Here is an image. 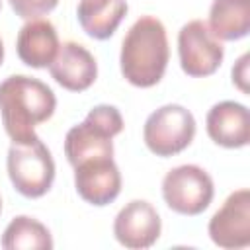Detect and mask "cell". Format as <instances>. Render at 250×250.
Wrapping results in <instances>:
<instances>
[{
  "label": "cell",
  "instance_id": "1",
  "mask_svg": "<svg viewBox=\"0 0 250 250\" xmlns=\"http://www.w3.org/2000/svg\"><path fill=\"white\" fill-rule=\"evenodd\" d=\"M57 107L53 90L31 76L14 74L0 82V115L8 137L14 143L39 139L35 125L47 121Z\"/></svg>",
  "mask_w": 250,
  "mask_h": 250
},
{
  "label": "cell",
  "instance_id": "2",
  "mask_svg": "<svg viewBox=\"0 0 250 250\" xmlns=\"http://www.w3.org/2000/svg\"><path fill=\"white\" fill-rule=\"evenodd\" d=\"M168 57L170 49L162 21L154 16H141L123 39L121 72L133 86L150 88L164 76Z\"/></svg>",
  "mask_w": 250,
  "mask_h": 250
},
{
  "label": "cell",
  "instance_id": "3",
  "mask_svg": "<svg viewBox=\"0 0 250 250\" xmlns=\"http://www.w3.org/2000/svg\"><path fill=\"white\" fill-rule=\"evenodd\" d=\"M123 129V117L113 105H96L80 125H74L64 137V154L70 166L90 158L113 156L111 139Z\"/></svg>",
  "mask_w": 250,
  "mask_h": 250
},
{
  "label": "cell",
  "instance_id": "4",
  "mask_svg": "<svg viewBox=\"0 0 250 250\" xmlns=\"http://www.w3.org/2000/svg\"><path fill=\"white\" fill-rule=\"evenodd\" d=\"M6 166L14 188L23 197H41L53 186L55 162L41 139L31 143H12Z\"/></svg>",
  "mask_w": 250,
  "mask_h": 250
},
{
  "label": "cell",
  "instance_id": "5",
  "mask_svg": "<svg viewBox=\"0 0 250 250\" xmlns=\"http://www.w3.org/2000/svg\"><path fill=\"white\" fill-rule=\"evenodd\" d=\"M195 135V119L189 109L168 104L152 111L143 129V139L148 150L156 156H174L189 146Z\"/></svg>",
  "mask_w": 250,
  "mask_h": 250
},
{
  "label": "cell",
  "instance_id": "6",
  "mask_svg": "<svg viewBox=\"0 0 250 250\" xmlns=\"http://www.w3.org/2000/svg\"><path fill=\"white\" fill-rule=\"evenodd\" d=\"M213 193L215 188L211 176L195 164L172 168L162 180V197L166 205L180 215L193 217L203 213L209 207Z\"/></svg>",
  "mask_w": 250,
  "mask_h": 250
},
{
  "label": "cell",
  "instance_id": "7",
  "mask_svg": "<svg viewBox=\"0 0 250 250\" xmlns=\"http://www.w3.org/2000/svg\"><path fill=\"white\" fill-rule=\"evenodd\" d=\"M178 53L182 70L188 76L201 78L213 74L221 66L225 49L207 21L191 20L178 33Z\"/></svg>",
  "mask_w": 250,
  "mask_h": 250
},
{
  "label": "cell",
  "instance_id": "8",
  "mask_svg": "<svg viewBox=\"0 0 250 250\" xmlns=\"http://www.w3.org/2000/svg\"><path fill=\"white\" fill-rule=\"evenodd\" d=\"M209 236L219 248L238 250L250 244V191H232L209 221Z\"/></svg>",
  "mask_w": 250,
  "mask_h": 250
},
{
  "label": "cell",
  "instance_id": "9",
  "mask_svg": "<svg viewBox=\"0 0 250 250\" xmlns=\"http://www.w3.org/2000/svg\"><path fill=\"white\" fill-rule=\"evenodd\" d=\"M160 217L145 199L129 201L115 217L113 234L117 242L131 250L150 248L160 236Z\"/></svg>",
  "mask_w": 250,
  "mask_h": 250
},
{
  "label": "cell",
  "instance_id": "10",
  "mask_svg": "<svg viewBox=\"0 0 250 250\" xmlns=\"http://www.w3.org/2000/svg\"><path fill=\"white\" fill-rule=\"evenodd\" d=\"M74 188L92 205H107L121 191V174L111 156L90 158L74 166Z\"/></svg>",
  "mask_w": 250,
  "mask_h": 250
},
{
  "label": "cell",
  "instance_id": "11",
  "mask_svg": "<svg viewBox=\"0 0 250 250\" xmlns=\"http://www.w3.org/2000/svg\"><path fill=\"white\" fill-rule=\"evenodd\" d=\"M49 70L51 76L70 92L88 90L98 76V64L94 55L84 45L74 41L59 45V51L49 64Z\"/></svg>",
  "mask_w": 250,
  "mask_h": 250
},
{
  "label": "cell",
  "instance_id": "12",
  "mask_svg": "<svg viewBox=\"0 0 250 250\" xmlns=\"http://www.w3.org/2000/svg\"><path fill=\"white\" fill-rule=\"evenodd\" d=\"M207 135L221 146L240 148L250 141V115L246 105L236 102L215 104L207 113Z\"/></svg>",
  "mask_w": 250,
  "mask_h": 250
},
{
  "label": "cell",
  "instance_id": "13",
  "mask_svg": "<svg viewBox=\"0 0 250 250\" xmlns=\"http://www.w3.org/2000/svg\"><path fill=\"white\" fill-rule=\"evenodd\" d=\"M18 55L33 68L49 66L59 51V35L49 20H29L18 33Z\"/></svg>",
  "mask_w": 250,
  "mask_h": 250
},
{
  "label": "cell",
  "instance_id": "14",
  "mask_svg": "<svg viewBox=\"0 0 250 250\" xmlns=\"http://www.w3.org/2000/svg\"><path fill=\"white\" fill-rule=\"evenodd\" d=\"M80 27L94 39H107L115 33L127 14V0H80Z\"/></svg>",
  "mask_w": 250,
  "mask_h": 250
},
{
  "label": "cell",
  "instance_id": "15",
  "mask_svg": "<svg viewBox=\"0 0 250 250\" xmlns=\"http://www.w3.org/2000/svg\"><path fill=\"white\" fill-rule=\"evenodd\" d=\"M207 25L223 41L246 37L250 31V0H213Z\"/></svg>",
  "mask_w": 250,
  "mask_h": 250
},
{
  "label": "cell",
  "instance_id": "16",
  "mask_svg": "<svg viewBox=\"0 0 250 250\" xmlns=\"http://www.w3.org/2000/svg\"><path fill=\"white\" fill-rule=\"evenodd\" d=\"M2 246L6 250H51L53 238L43 223L27 215H20L6 227Z\"/></svg>",
  "mask_w": 250,
  "mask_h": 250
},
{
  "label": "cell",
  "instance_id": "17",
  "mask_svg": "<svg viewBox=\"0 0 250 250\" xmlns=\"http://www.w3.org/2000/svg\"><path fill=\"white\" fill-rule=\"evenodd\" d=\"M57 4L59 0H10V6L16 12V16L23 20H35L39 16H45L51 10H55Z\"/></svg>",
  "mask_w": 250,
  "mask_h": 250
},
{
  "label": "cell",
  "instance_id": "18",
  "mask_svg": "<svg viewBox=\"0 0 250 250\" xmlns=\"http://www.w3.org/2000/svg\"><path fill=\"white\" fill-rule=\"evenodd\" d=\"M246 66H248V55H242L236 62V66L232 68V82H236V86L242 90V92H248L244 80H246Z\"/></svg>",
  "mask_w": 250,
  "mask_h": 250
},
{
  "label": "cell",
  "instance_id": "19",
  "mask_svg": "<svg viewBox=\"0 0 250 250\" xmlns=\"http://www.w3.org/2000/svg\"><path fill=\"white\" fill-rule=\"evenodd\" d=\"M2 61H4V43L0 39V64H2Z\"/></svg>",
  "mask_w": 250,
  "mask_h": 250
},
{
  "label": "cell",
  "instance_id": "20",
  "mask_svg": "<svg viewBox=\"0 0 250 250\" xmlns=\"http://www.w3.org/2000/svg\"><path fill=\"white\" fill-rule=\"evenodd\" d=\"M0 211H2V199H0Z\"/></svg>",
  "mask_w": 250,
  "mask_h": 250
}]
</instances>
